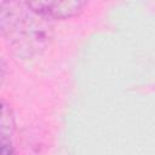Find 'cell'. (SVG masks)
I'll return each mask as SVG.
<instances>
[{
	"mask_svg": "<svg viewBox=\"0 0 155 155\" xmlns=\"http://www.w3.org/2000/svg\"><path fill=\"white\" fill-rule=\"evenodd\" d=\"M53 36L52 21L46 19L28 8V12L6 38L10 50L22 58H30L42 52Z\"/></svg>",
	"mask_w": 155,
	"mask_h": 155,
	"instance_id": "6da1fadb",
	"label": "cell"
},
{
	"mask_svg": "<svg viewBox=\"0 0 155 155\" xmlns=\"http://www.w3.org/2000/svg\"><path fill=\"white\" fill-rule=\"evenodd\" d=\"M28 8L50 21L53 19H68L80 15L84 7L87 5L86 1L81 0H64V1H25Z\"/></svg>",
	"mask_w": 155,
	"mask_h": 155,
	"instance_id": "7a4b0ae2",
	"label": "cell"
},
{
	"mask_svg": "<svg viewBox=\"0 0 155 155\" xmlns=\"http://www.w3.org/2000/svg\"><path fill=\"white\" fill-rule=\"evenodd\" d=\"M28 12V6L22 1H6L0 4V36L7 38L24 15Z\"/></svg>",
	"mask_w": 155,
	"mask_h": 155,
	"instance_id": "3957f363",
	"label": "cell"
},
{
	"mask_svg": "<svg viewBox=\"0 0 155 155\" xmlns=\"http://www.w3.org/2000/svg\"><path fill=\"white\" fill-rule=\"evenodd\" d=\"M15 116L11 107L0 101V142L11 139V136L15 132Z\"/></svg>",
	"mask_w": 155,
	"mask_h": 155,
	"instance_id": "277c9868",
	"label": "cell"
},
{
	"mask_svg": "<svg viewBox=\"0 0 155 155\" xmlns=\"http://www.w3.org/2000/svg\"><path fill=\"white\" fill-rule=\"evenodd\" d=\"M0 155H16V150L11 143V139L0 142Z\"/></svg>",
	"mask_w": 155,
	"mask_h": 155,
	"instance_id": "5b68a950",
	"label": "cell"
},
{
	"mask_svg": "<svg viewBox=\"0 0 155 155\" xmlns=\"http://www.w3.org/2000/svg\"><path fill=\"white\" fill-rule=\"evenodd\" d=\"M5 76H6V64L2 61H0V86L5 80Z\"/></svg>",
	"mask_w": 155,
	"mask_h": 155,
	"instance_id": "8992f818",
	"label": "cell"
}]
</instances>
